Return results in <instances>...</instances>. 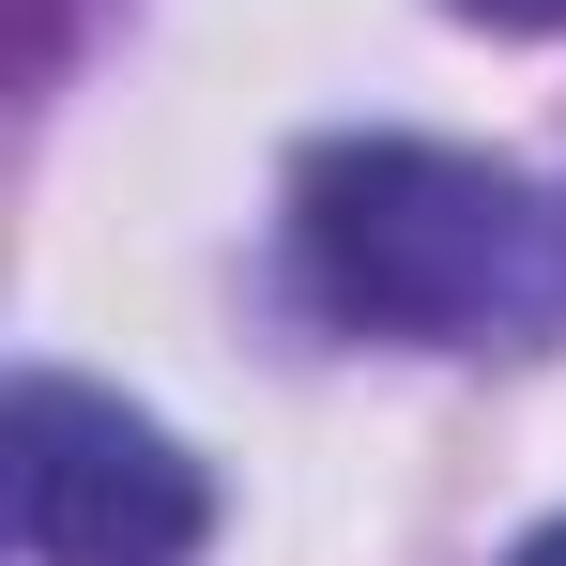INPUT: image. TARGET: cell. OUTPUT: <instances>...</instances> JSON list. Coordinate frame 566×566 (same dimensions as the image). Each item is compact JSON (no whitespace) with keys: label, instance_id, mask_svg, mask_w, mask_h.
Masks as SVG:
<instances>
[{"label":"cell","instance_id":"6da1fadb","mask_svg":"<svg viewBox=\"0 0 566 566\" xmlns=\"http://www.w3.org/2000/svg\"><path fill=\"white\" fill-rule=\"evenodd\" d=\"M291 261L353 337H536L566 306V214L444 138H322L291 169Z\"/></svg>","mask_w":566,"mask_h":566},{"label":"cell","instance_id":"277c9868","mask_svg":"<svg viewBox=\"0 0 566 566\" xmlns=\"http://www.w3.org/2000/svg\"><path fill=\"white\" fill-rule=\"evenodd\" d=\"M505 566H566V521H552V536H521V552H505Z\"/></svg>","mask_w":566,"mask_h":566},{"label":"cell","instance_id":"3957f363","mask_svg":"<svg viewBox=\"0 0 566 566\" xmlns=\"http://www.w3.org/2000/svg\"><path fill=\"white\" fill-rule=\"evenodd\" d=\"M444 15H474V31H566V0H444Z\"/></svg>","mask_w":566,"mask_h":566},{"label":"cell","instance_id":"7a4b0ae2","mask_svg":"<svg viewBox=\"0 0 566 566\" xmlns=\"http://www.w3.org/2000/svg\"><path fill=\"white\" fill-rule=\"evenodd\" d=\"M15 536H31V566H199L214 490L154 413L31 368L15 382Z\"/></svg>","mask_w":566,"mask_h":566}]
</instances>
